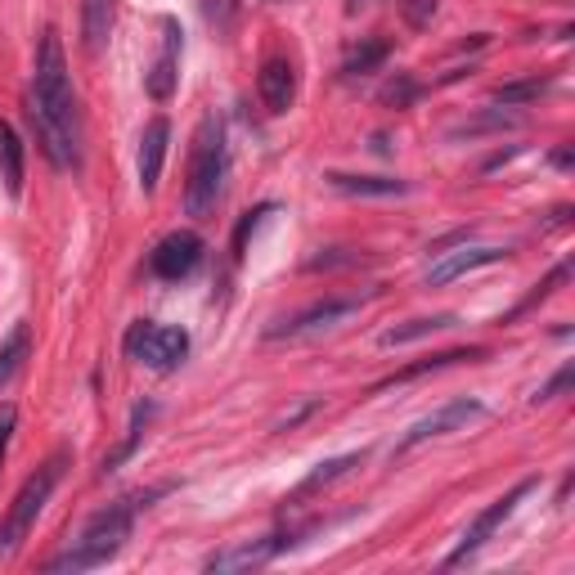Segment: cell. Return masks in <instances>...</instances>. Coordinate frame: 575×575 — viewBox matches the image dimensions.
Returning a JSON list of instances; mask_svg holds the SVG:
<instances>
[{"instance_id":"obj_1","label":"cell","mask_w":575,"mask_h":575,"mask_svg":"<svg viewBox=\"0 0 575 575\" xmlns=\"http://www.w3.org/2000/svg\"><path fill=\"white\" fill-rule=\"evenodd\" d=\"M32 127L41 135V148L59 167L82 163V118H76L72 76H68V59L55 27H46L41 50H36V68H32Z\"/></svg>"},{"instance_id":"obj_2","label":"cell","mask_w":575,"mask_h":575,"mask_svg":"<svg viewBox=\"0 0 575 575\" xmlns=\"http://www.w3.org/2000/svg\"><path fill=\"white\" fill-rule=\"evenodd\" d=\"M158 494H167V486H158V490H144V494H131V500H118V504H108V508H99L86 526H82V535L50 562V571H95V566H104L108 558H118L122 553V544L131 540V526H135V508L144 504H153Z\"/></svg>"},{"instance_id":"obj_3","label":"cell","mask_w":575,"mask_h":575,"mask_svg":"<svg viewBox=\"0 0 575 575\" xmlns=\"http://www.w3.org/2000/svg\"><path fill=\"white\" fill-rule=\"evenodd\" d=\"M225 184V131L220 118L207 112L194 131V148H189V171H184V212L194 220H207L220 203Z\"/></svg>"},{"instance_id":"obj_4","label":"cell","mask_w":575,"mask_h":575,"mask_svg":"<svg viewBox=\"0 0 575 575\" xmlns=\"http://www.w3.org/2000/svg\"><path fill=\"white\" fill-rule=\"evenodd\" d=\"M63 464H68V454H55L46 468H36V472L23 481V490H19V500H14L10 517H5V526H0V558H10V553L23 544V535L32 530V522L41 517L46 500L55 494V486H59V477H63Z\"/></svg>"},{"instance_id":"obj_5","label":"cell","mask_w":575,"mask_h":575,"mask_svg":"<svg viewBox=\"0 0 575 575\" xmlns=\"http://www.w3.org/2000/svg\"><path fill=\"white\" fill-rule=\"evenodd\" d=\"M127 351L148 364V369H176L189 356V333L184 328H167V324H135L127 337Z\"/></svg>"},{"instance_id":"obj_6","label":"cell","mask_w":575,"mask_h":575,"mask_svg":"<svg viewBox=\"0 0 575 575\" xmlns=\"http://www.w3.org/2000/svg\"><path fill=\"white\" fill-rule=\"evenodd\" d=\"M530 490H535V477L517 481V486H513V490L504 494V500H494V504H490L486 513H477V517H472V526L464 530V540H458V549H454V553L445 558V566H464V562H468V558H472V553H477V549H481V544L490 540V535H494V530H500V526H504V522L513 517V508H517V504L526 500Z\"/></svg>"},{"instance_id":"obj_7","label":"cell","mask_w":575,"mask_h":575,"mask_svg":"<svg viewBox=\"0 0 575 575\" xmlns=\"http://www.w3.org/2000/svg\"><path fill=\"white\" fill-rule=\"evenodd\" d=\"M199 261H203V239L194 229H171V235L153 248L148 271L158 279H184V275H194Z\"/></svg>"},{"instance_id":"obj_8","label":"cell","mask_w":575,"mask_h":575,"mask_svg":"<svg viewBox=\"0 0 575 575\" xmlns=\"http://www.w3.org/2000/svg\"><path fill=\"white\" fill-rule=\"evenodd\" d=\"M288 540L284 535H261V540H239V544H229V549H220V553H212L207 558V571L212 575H239V571H256V566H265L279 549H284Z\"/></svg>"},{"instance_id":"obj_9","label":"cell","mask_w":575,"mask_h":575,"mask_svg":"<svg viewBox=\"0 0 575 575\" xmlns=\"http://www.w3.org/2000/svg\"><path fill=\"white\" fill-rule=\"evenodd\" d=\"M486 414V405H477V400H454V405H445V409H436V414H428V418H418V423L405 432V441L396 445V454H405V450H414V445H423V441H432V436H445V432H454V428H464V423H472V418H481Z\"/></svg>"},{"instance_id":"obj_10","label":"cell","mask_w":575,"mask_h":575,"mask_svg":"<svg viewBox=\"0 0 575 575\" xmlns=\"http://www.w3.org/2000/svg\"><path fill=\"white\" fill-rule=\"evenodd\" d=\"M360 311V301L356 297H328V301H315V306H306V311H297L292 320L275 324L265 337H297V333H311V328H328L337 320H347Z\"/></svg>"},{"instance_id":"obj_11","label":"cell","mask_w":575,"mask_h":575,"mask_svg":"<svg viewBox=\"0 0 575 575\" xmlns=\"http://www.w3.org/2000/svg\"><path fill=\"white\" fill-rule=\"evenodd\" d=\"M256 95L271 112H288L292 99H297V68L288 55H271L261 63V76H256Z\"/></svg>"},{"instance_id":"obj_12","label":"cell","mask_w":575,"mask_h":575,"mask_svg":"<svg viewBox=\"0 0 575 575\" xmlns=\"http://www.w3.org/2000/svg\"><path fill=\"white\" fill-rule=\"evenodd\" d=\"M163 32H167L163 55H158V63L148 68V76H144L148 95L158 99V104L176 95V76H180V23H176V19H163Z\"/></svg>"},{"instance_id":"obj_13","label":"cell","mask_w":575,"mask_h":575,"mask_svg":"<svg viewBox=\"0 0 575 575\" xmlns=\"http://www.w3.org/2000/svg\"><path fill=\"white\" fill-rule=\"evenodd\" d=\"M508 252L504 248H458L450 256H441L432 271H428V288H441V284H454L458 275H468V271H481V265H500Z\"/></svg>"},{"instance_id":"obj_14","label":"cell","mask_w":575,"mask_h":575,"mask_svg":"<svg viewBox=\"0 0 575 575\" xmlns=\"http://www.w3.org/2000/svg\"><path fill=\"white\" fill-rule=\"evenodd\" d=\"M167 140H171V122L167 118H153L140 135V189L153 194L158 189V176H163V163H167Z\"/></svg>"},{"instance_id":"obj_15","label":"cell","mask_w":575,"mask_h":575,"mask_svg":"<svg viewBox=\"0 0 575 575\" xmlns=\"http://www.w3.org/2000/svg\"><path fill=\"white\" fill-rule=\"evenodd\" d=\"M328 184L337 194H356V199H400L409 194L405 180H392V176H347V171H328Z\"/></svg>"},{"instance_id":"obj_16","label":"cell","mask_w":575,"mask_h":575,"mask_svg":"<svg viewBox=\"0 0 575 575\" xmlns=\"http://www.w3.org/2000/svg\"><path fill=\"white\" fill-rule=\"evenodd\" d=\"M486 351L481 347H468V351H441V356H423V360H414V364H405V369H396L392 378H382L373 392H387V387H396V382H414V378H423V373H436V369H450V364H458V360H481Z\"/></svg>"},{"instance_id":"obj_17","label":"cell","mask_w":575,"mask_h":575,"mask_svg":"<svg viewBox=\"0 0 575 575\" xmlns=\"http://www.w3.org/2000/svg\"><path fill=\"white\" fill-rule=\"evenodd\" d=\"M112 36V0H82V46L86 55H99Z\"/></svg>"},{"instance_id":"obj_18","label":"cell","mask_w":575,"mask_h":575,"mask_svg":"<svg viewBox=\"0 0 575 575\" xmlns=\"http://www.w3.org/2000/svg\"><path fill=\"white\" fill-rule=\"evenodd\" d=\"M0 176H5L10 199L23 194V140L10 122H0Z\"/></svg>"},{"instance_id":"obj_19","label":"cell","mask_w":575,"mask_h":575,"mask_svg":"<svg viewBox=\"0 0 575 575\" xmlns=\"http://www.w3.org/2000/svg\"><path fill=\"white\" fill-rule=\"evenodd\" d=\"M364 464V450H356V454H337V458H324V464H315V472L306 477L292 494L301 500V494H311V490H320V486H328V481H337V477H347L351 468H360Z\"/></svg>"},{"instance_id":"obj_20","label":"cell","mask_w":575,"mask_h":575,"mask_svg":"<svg viewBox=\"0 0 575 575\" xmlns=\"http://www.w3.org/2000/svg\"><path fill=\"white\" fill-rule=\"evenodd\" d=\"M458 315H428V320H409V324H396L382 333V347H405V342H418V337H432L441 328H454Z\"/></svg>"},{"instance_id":"obj_21","label":"cell","mask_w":575,"mask_h":575,"mask_svg":"<svg viewBox=\"0 0 575 575\" xmlns=\"http://www.w3.org/2000/svg\"><path fill=\"white\" fill-rule=\"evenodd\" d=\"M27 347H32V328H27V324H14L10 337L0 342V387H10V378L23 369Z\"/></svg>"},{"instance_id":"obj_22","label":"cell","mask_w":575,"mask_h":575,"mask_svg":"<svg viewBox=\"0 0 575 575\" xmlns=\"http://www.w3.org/2000/svg\"><path fill=\"white\" fill-rule=\"evenodd\" d=\"M148 418H153V405L144 400V405H135V414H131V428H127V441L112 450V454H104V472H112V468H122L127 458L140 450V441H144V432H148Z\"/></svg>"},{"instance_id":"obj_23","label":"cell","mask_w":575,"mask_h":575,"mask_svg":"<svg viewBox=\"0 0 575 575\" xmlns=\"http://www.w3.org/2000/svg\"><path fill=\"white\" fill-rule=\"evenodd\" d=\"M387 55H392V46L378 41V36H369V41H360L347 55V63H342V76H369V72H378L382 63H387Z\"/></svg>"},{"instance_id":"obj_24","label":"cell","mask_w":575,"mask_h":575,"mask_svg":"<svg viewBox=\"0 0 575 575\" xmlns=\"http://www.w3.org/2000/svg\"><path fill=\"white\" fill-rule=\"evenodd\" d=\"M549 91V76H526V82H508L494 91V104H504V108H517V104H530V99H540Z\"/></svg>"},{"instance_id":"obj_25","label":"cell","mask_w":575,"mask_h":575,"mask_svg":"<svg viewBox=\"0 0 575 575\" xmlns=\"http://www.w3.org/2000/svg\"><path fill=\"white\" fill-rule=\"evenodd\" d=\"M418 95H423V86H418V82H414V76H409V72H396V76H392V82H387V86H382V91H378V99H382V104H387V108H409V104H414Z\"/></svg>"},{"instance_id":"obj_26","label":"cell","mask_w":575,"mask_h":575,"mask_svg":"<svg viewBox=\"0 0 575 575\" xmlns=\"http://www.w3.org/2000/svg\"><path fill=\"white\" fill-rule=\"evenodd\" d=\"M436 10H441V0H400V14H405V23H409L414 32H423V27H432Z\"/></svg>"},{"instance_id":"obj_27","label":"cell","mask_w":575,"mask_h":575,"mask_svg":"<svg viewBox=\"0 0 575 575\" xmlns=\"http://www.w3.org/2000/svg\"><path fill=\"white\" fill-rule=\"evenodd\" d=\"M566 275H571V265H566V261H562V265H553V271H549V279H544L540 288H535V292H530V297H526V301L517 306L513 315H526V311H530L535 301H544V297H553V288H558V284H566ZM513 315H508V320H513Z\"/></svg>"},{"instance_id":"obj_28","label":"cell","mask_w":575,"mask_h":575,"mask_svg":"<svg viewBox=\"0 0 575 575\" xmlns=\"http://www.w3.org/2000/svg\"><path fill=\"white\" fill-rule=\"evenodd\" d=\"M513 127V118H504V112H490V118H477V122H464V127H454L450 140H464V135H481V131H504Z\"/></svg>"},{"instance_id":"obj_29","label":"cell","mask_w":575,"mask_h":575,"mask_svg":"<svg viewBox=\"0 0 575 575\" xmlns=\"http://www.w3.org/2000/svg\"><path fill=\"white\" fill-rule=\"evenodd\" d=\"M566 387H571V364H566V369H558V373H553V378H549V382H544V387H540V392H535L530 400H535V405H544V400H553V396H562Z\"/></svg>"},{"instance_id":"obj_30","label":"cell","mask_w":575,"mask_h":575,"mask_svg":"<svg viewBox=\"0 0 575 575\" xmlns=\"http://www.w3.org/2000/svg\"><path fill=\"white\" fill-rule=\"evenodd\" d=\"M265 212H271V203H261L256 212H248V216L239 220V229H235V256H243V248H248V235H252V229H256V220H261Z\"/></svg>"},{"instance_id":"obj_31","label":"cell","mask_w":575,"mask_h":575,"mask_svg":"<svg viewBox=\"0 0 575 575\" xmlns=\"http://www.w3.org/2000/svg\"><path fill=\"white\" fill-rule=\"evenodd\" d=\"M14 423H19V409L14 405H0V468H5V450H10Z\"/></svg>"},{"instance_id":"obj_32","label":"cell","mask_w":575,"mask_h":575,"mask_svg":"<svg viewBox=\"0 0 575 575\" xmlns=\"http://www.w3.org/2000/svg\"><path fill=\"white\" fill-rule=\"evenodd\" d=\"M553 167H562V171L571 167V148H558V153H553Z\"/></svg>"}]
</instances>
